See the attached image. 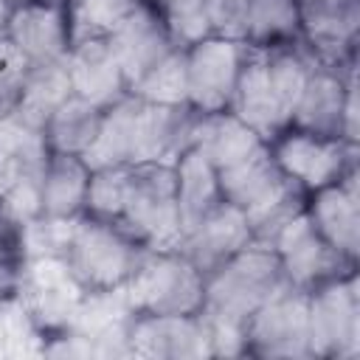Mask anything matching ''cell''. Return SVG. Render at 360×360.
<instances>
[{
	"mask_svg": "<svg viewBox=\"0 0 360 360\" xmlns=\"http://www.w3.org/2000/svg\"><path fill=\"white\" fill-rule=\"evenodd\" d=\"M248 45L228 37H205L186 48V101L200 112L228 110Z\"/></svg>",
	"mask_w": 360,
	"mask_h": 360,
	"instance_id": "cell-10",
	"label": "cell"
},
{
	"mask_svg": "<svg viewBox=\"0 0 360 360\" xmlns=\"http://www.w3.org/2000/svg\"><path fill=\"white\" fill-rule=\"evenodd\" d=\"M174 183H177V205L183 217V231L222 200L217 166L194 146H188L174 160Z\"/></svg>",
	"mask_w": 360,
	"mask_h": 360,
	"instance_id": "cell-27",
	"label": "cell"
},
{
	"mask_svg": "<svg viewBox=\"0 0 360 360\" xmlns=\"http://www.w3.org/2000/svg\"><path fill=\"white\" fill-rule=\"evenodd\" d=\"M129 346L132 354L141 357H169V360L211 357V340L202 312L194 315L138 312L129 326Z\"/></svg>",
	"mask_w": 360,
	"mask_h": 360,
	"instance_id": "cell-16",
	"label": "cell"
},
{
	"mask_svg": "<svg viewBox=\"0 0 360 360\" xmlns=\"http://www.w3.org/2000/svg\"><path fill=\"white\" fill-rule=\"evenodd\" d=\"M28 59L17 51V45L3 34L0 37V115L17 107L20 84L25 76Z\"/></svg>",
	"mask_w": 360,
	"mask_h": 360,
	"instance_id": "cell-37",
	"label": "cell"
},
{
	"mask_svg": "<svg viewBox=\"0 0 360 360\" xmlns=\"http://www.w3.org/2000/svg\"><path fill=\"white\" fill-rule=\"evenodd\" d=\"M14 3L17 0H0V37L6 34V25H8V17L14 11Z\"/></svg>",
	"mask_w": 360,
	"mask_h": 360,
	"instance_id": "cell-40",
	"label": "cell"
},
{
	"mask_svg": "<svg viewBox=\"0 0 360 360\" xmlns=\"http://www.w3.org/2000/svg\"><path fill=\"white\" fill-rule=\"evenodd\" d=\"M143 250L146 248L138 245L115 219L82 214L76 217L65 262L87 290H98L124 284Z\"/></svg>",
	"mask_w": 360,
	"mask_h": 360,
	"instance_id": "cell-3",
	"label": "cell"
},
{
	"mask_svg": "<svg viewBox=\"0 0 360 360\" xmlns=\"http://www.w3.org/2000/svg\"><path fill=\"white\" fill-rule=\"evenodd\" d=\"M141 98L135 93L121 96L101 112L98 132L90 143V149L82 155V160L90 169L101 166H132V129H135V112H138Z\"/></svg>",
	"mask_w": 360,
	"mask_h": 360,
	"instance_id": "cell-26",
	"label": "cell"
},
{
	"mask_svg": "<svg viewBox=\"0 0 360 360\" xmlns=\"http://www.w3.org/2000/svg\"><path fill=\"white\" fill-rule=\"evenodd\" d=\"M160 14L172 31L177 48H188L205 37H211L205 22V0H155Z\"/></svg>",
	"mask_w": 360,
	"mask_h": 360,
	"instance_id": "cell-36",
	"label": "cell"
},
{
	"mask_svg": "<svg viewBox=\"0 0 360 360\" xmlns=\"http://www.w3.org/2000/svg\"><path fill=\"white\" fill-rule=\"evenodd\" d=\"M73 96L68 62L62 59H48V62H28L22 84H20V98H17V112H22L28 121L45 127L51 112Z\"/></svg>",
	"mask_w": 360,
	"mask_h": 360,
	"instance_id": "cell-25",
	"label": "cell"
},
{
	"mask_svg": "<svg viewBox=\"0 0 360 360\" xmlns=\"http://www.w3.org/2000/svg\"><path fill=\"white\" fill-rule=\"evenodd\" d=\"M138 315L135 298L124 284L87 290L65 326L84 346L87 357H129V326Z\"/></svg>",
	"mask_w": 360,
	"mask_h": 360,
	"instance_id": "cell-6",
	"label": "cell"
},
{
	"mask_svg": "<svg viewBox=\"0 0 360 360\" xmlns=\"http://www.w3.org/2000/svg\"><path fill=\"white\" fill-rule=\"evenodd\" d=\"M304 208H307V191H304L301 186H295L292 180H287L270 200H264L262 205L245 211L253 242H259V245H273L276 236H278Z\"/></svg>",
	"mask_w": 360,
	"mask_h": 360,
	"instance_id": "cell-30",
	"label": "cell"
},
{
	"mask_svg": "<svg viewBox=\"0 0 360 360\" xmlns=\"http://www.w3.org/2000/svg\"><path fill=\"white\" fill-rule=\"evenodd\" d=\"M312 357H354L360 352V298L354 273L309 290Z\"/></svg>",
	"mask_w": 360,
	"mask_h": 360,
	"instance_id": "cell-8",
	"label": "cell"
},
{
	"mask_svg": "<svg viewBox=\"0 0 360 360\" xmlns=\"http://www.w3.org/2000/svg\"><path fill=\"white\" fill-rule=\"evenodd\" d=\"M219 172V194L225 202L250 211L256 205H262L264 200H270L284 183L287 177L281 174L270 143H262L259 149H253L248 158H242L233 166L217 169Z\"/></svg>",
	"mask_w": 360,
	"mask_h": 360,
	"instance_id": "cell-22",
	"label": "cell"
},
{
	"mask_svg": "<svg viewBox=\"0 0 360 360\" xmlns=\"http://www.w3.org/2000/svg\"><path fill=\"white\" fill-rule=\"evenodd\" d=\"M307 217L335 250H340L349 259H357V248H360L357 172L349 169L338 183L307 194Z\"/></svg>",
	"mask_w": 360,
	"mask_h": 360,
	"instance_id": "cell-21",
	"label": "cell"
},
{
	"mask_svg": "<svg viewBox=\"0 0 360 360\" xmlns=\"http://www.w3.org/2000/svg\"><path fill=\"white\" fill-rule=\"evenodd\" d=\"M228 110L236 112L248 127H253L264 141L278 138L290 127V112L284 110V104L267 76L264 51L248 48Z\"/></svg>",
	"mask_w": 360,
	"mask_h": 360,
	"instance_id": "cell-20",
	"label": "cell"
},
{
	"mask_svg": "<svg viewBox=\"0 0 360 360\" xmlns=\"http://www.w3.org/2000/svg\"><path fill=\"white\" fill-rule=\"evenodd\" d=\"M101 112H104V107H96L79 96H70L68 101H62L45 121V141H48L51 152L82 158L98 132Z\"/></svg>",
	"mask_w": 360,
	"mask_h": 360,
	"instance_id": "cell-28",
	"label": "cell"
},
{
	"mask_svg": "<svg viewBox=\"0 0 360 360\" xmlns=\"http://www.w3.org/2000/svg\"><path fill=\"white\" fill-rule=\"evenodd\" d=\"M129 93L155 104H188V79H186V48L169 51Z\"/></svg>",
	"mask_w": 360,
	"mask_h": 360,
	"instance_id": "cell-32",
	"label": "cell"
},
{
	"mask_svg": "<svg viewBox=\"0 0 360 360\" xmlns=\"http://www.w3.org/2000/svg\"><path fill=\"white\" fill-rule=\"evenodd\" d=\"M248 0H205V22L214 37L245 39Z\"/></svg>",
	"mask_w": 360,
	"mask_h": 360,
	"instance_id": "cell-38",
	"label": "cell"
},
{
	"mask_svg": "<svg viewBox=\"0 0 360 360\" xmlns=\"http://www.w3.org/2000/svg\"><path fill=\"white\" fill-rule=\"evenodd\" d=\"M14 292L42 332H59L70 323L87 287L70 270L65 256H42L22 262Z\"/></svg>",
	"mask_w": 360,
	"mask_h": 360,
	"instance_id": "cell-7",
	"label": "cell"
},
{
	"mask_svg": "<svg viewBox=\"0 0 360 360\" xmlns=\"http://www.w3.org/2000/svg\"><path fill=\"white\" fill-rule=\"evenodd\" d=\"M115 222L149 250H174L183 236L174 163L132 166L129 197Z\"/></svg>",
	"mask_w": 360,
	"mask_h": 360,
	"instance_id": "cell-2",
	"label": "cell"
},
{
	"mask_svg": "<svg viewBox=\"0 0 360 360\" xmlns=\"http://www.w3.org/2000/svg\"><path fill=\"white\" fill-rule=\"evenodd\" d=\"M197 121L200 110H194L191 104H155L141 98L135 112L129 163H174L194 143Z\"/></svg>",
	"mask_w": 360,
	"mask_h": 360,
	"instance_id": "cell-13",
	"label": "cell"
},
{
	"mask_svg": "<svg viewBox=\"0 0 360 360\" xmlns=\"http://www.w3.org/2000/svg\"><path fill=\"white\" fill-rule=\"evenodd\" d=\"M281 262L284 278L301 290H315L332 278L354 273V259L335 250L307 217V208L270 245Z\"/></svg>",
	"mask_w": 360,
	"mask_h": 360,
	"instance_id": "cell-11",
	"label": "cell"
},
{
	"mask_svg": "<svg viewBox=\"0 0 360 360\" xmlns=\"http://www.w3.org/2000/svg\"><path fill=\"white\" fill-rule=\"evenodd\" d=\"M354 90V70L349 65H323L318 62L292 107L290 127L321 135L340 138L346 127V101Z\"/></svg>",
	"mask_w": 360,
	"mask_h": 360,
	"instance_id": "cell-14",
	"label": "cell"
},
{
	"mask_svg": "<svg viewBox=\"0 0 360 360\" xmlns=\"http://www.w3.org/2000/svg\"><path fill=\"white\" fill-rule=\"evenodd\" d=\"M127 287L138 312L194 315L202 309L205 276L180 250H143Z\"/></svg>",
	"mask_w": 360,
	"mask_h": 360,
	"instance_id": "cell-4",
	"label": "cell"
},
{
	"mask_svg": "<svg viewBox=\"0 0 360 360\" xmlns=\"http://www.w3.org/2000/svg\"><path fill=\"white\" fill-rule=\"evenodd\" d=\"M301 39L323 65H349L360 22V0H298Z\"/></svg>",
	"mask_w": 360,
	"mask_h": 360,
	"instance_id": "cell-17",
	"label": "cell"
},
{
	"mask_svg": "<svg viewBox=\"0 0 360 360\" xmlns=\"http://www.w3.org/2000/svg\"><path fill=\"white\" fill-rule=\"evenodd\" d=\"M262 143L267 141L253 127H248L236 112L217 110V112H200L191 146L200 149L217 169H225L248 158Z\"/></svg>",
	"mask_w": 360,
	"mask_h": 360,
	"instance_id": "cell-23",
	"label": "cell"
},
{
	"mask_svg": "<svg viewBox=\"0 0 360 360\" xmlns=\"http://www.w3.org/2000/svg\"><path fill=\"white\" fill-rule=\"evenodd\" d=\"M45 3H59V6H65L68 0H45Z\"/></svg>",
	"mask_w": 360,
	"mask_h": 360,
	"instance_id": "cell-41",
	"label": "cell"
},
{
	"mask_svg": "<svg viewBox=\"0 0 360 360\" xmlns=\"http://www.w3.org/2000/svg\"><path fill=\"white\" fill-rule=\"evenodd\" d=\"M118 68L129 84V90L169 53L177 48L172 39V31L160 14V6L155 0L141 3L135 11H129L110 34H104Z\"/></svg>",
	"mask_w": 360,
	"mask_h": 360,
	"instance_id": "cell-12",
	"label": "cell"
},
{
	"mask_svg": "<svg viewBox=\"0 0 360 360\" xmlns=\"http://www.w3.org/2000/svg\"><path fill=\"white\" fill-rule=\"evenodd\" d=\"M132 186V166H101L90 169L87 180V197H84V214L101 217V219H118Z\"/></svg>",
	"mask_w": 360,
	"mask_h": 360,
	"instance_id": "cell-33",
	"label": "cell"
},
{
	"mask_svg": "<svg viewBox=\"0 0 360 360\" xmlns=\"http://www.w3.org/2000/svg\"><path fill=\"white\" fill-rule=\"evenodd\" d=\"M301 39L298 0H248L245 45L248 48H278Z\"/></svg>",
	"mask_w": 360,
	"mask_h": 360,
	"instance_id": "cell-29",
	"label": "cell"
},
{
	"mask_svg": "<svg viewBox=\"0 0 360 360\" xmlns=\"http://www.w3.org/2000/svg\"><path fill=\"white\" fill-rule=\"evenodd\" d=\"M68 73L73 84V96L96 104L110 107L121 96L129 93V84L118 68V59L107 42V37H82L73 39L68 53Z\"/></svg>",
	"mask_w": 360,
	"mask_h": 360,
	"instance_id": "cell-19",
	"label": "cell"
},
{
	"mask_svg": "<svg viewBox=\"0 0 360 360\" xmlns=\"http://www.w3.org/2000/svg\"><path fill=\"white\" fill-rule=\"evenodd\" d=\"M250 242L253 236L245 211L219 200L183 231L174 250H180L202 276H208L214 267H219L225 259H231Z\"/></svg>",
	"mask_w": 360,
	"mask_h": 360,
	"instance_id": "cell-15",
	"label": "cell"
},
{
	"mask_svg": "<svg viewBox=\"0 0 360 360\" xmlns=\"http://www.w3.org/2000/svg\"><path fill=\"white\" fill-rule=\"evenodd\" d=\"M281 174L301 186L307 194L338 183L354 169V146L340 138H321L295 127H287L270 146Z\"/></svg>",
	"mask_w": 360,
	"mask_h": 360,
	"instance_id": "cell-9",
	"label": "cell"
},
{
	"mask_svg": "<svg viewBox=\"0 0 360 360\" xmlns=\"http://www.w3.org/2000/svg\"><path fill=\"white\" fill-rule=\"evenodd\" d=\"M42 343H45V332L37 326L20 295L17 292L0 295V354L6 357L42 354Z\"/></svg>",
	"mask_w": 360,
	"mask_h": 360,
	"instance_id": "cell-31",
	"label": "cell"
},
{
	"mask_svg": "<svg viewBox=\"0 0 360 360\" xmlns=\"http://www.w3.org/2000/svg\"><path fill=\"white\" fill-rule=\"evenodd\" d=\"M90 166L79 155L51 152L42 174H39V194H42V214L73 219L84 214Z\"/></svg>",
	"mask_w": 360,
	"mask_h": 360,
	"instance_id": "cell-24",
	"label": "cell"
},
{
	"mask_svg": "<svg viewBox=\"0 0 360 360\" xmlns=\"http://www.w3.org/2000/svg\"><path fill=\"white\" fill-rule=\"evenodd\" d=\"M6 37L28 62L62 59L73 42L68 8L45 0H17L6 25Z\"/></svg>",
	"mask_w": 360,
	"mask_h": 360,
	"instance_id": "cell-18",
	"label": "cell"
},
{
	"mask_svg": "<svg viewBox=\"0 0 360 360\" xmlns=\"http://www.w3.org/2000/svg\"><path fill=\"white\" fill-rule=\"evenodd\" d=\"M76 217L62 219V217H48L39 214L28 222L20 225V248L25 259H42V256H65L70 245Z\"/></svg>",
	"mask_w": 360,
	"mask_h": 360,
	"instance_id": "cell-35",
	"label": "cell"
},
{
	"mask_svg": "<svg viewBox=\"0 0 360 360\" xmlns=\"http://www.w3.org/2000/svg\"><path fill=\"white\" fill-rule=\"evenodd\" d=\"M22 174H39V172H28V169L17 160V155L0 143V194H3L14 180H20Z\"/></svg>",
	"mask_w": 360,
	"mask_h": 360,
	"instance_id": "cell-39",
	"label": "cell"
},
{
	"mask_svg": "<svg viewBox=\"0 0 360 360\" xmlns=\"http://www.w3.org/2000/svg\"><path fill=\"white\" fill-rule=\"evenodd\" d=\"M284 270L270 245L250 242L205 276L202 312L211 318L245 323L281 284Z\"/></svg>",
	"mask_w": 360,
	"mask_h": 360,
	"instance_id": "cell-1",
	"label": "cell"
},
{
	"mask_svg": "<svg viewBox=\"0 0 360 360\" xmlns=\"http://www.w3.org/2000/svg\"><path fill=\"white\" fill-rule=\"evenodd\" d=\"M248 352L262 357H312L309 292L284 281L248 321Z\"/></svg>",
	"mask_w": 360,
	"mask_h": 360,
	"instance_id": "cell-5",
	"label": "cell"
},
{
	"mask_svg": "<svg viewBox=\"0 0 360 360\" xmlns=\"http://www.w3.org/2000/svg\"><path fill=\"white\" fill-rule=\"evenodd\" d=\"M141 3L146 0H68L65 8L70 20V39L110 34Z\"/></svg>",
	"mask_w": 360,
	"mask_h": 360,
	"instance_id": "cell-34",
	"label": "cell"
}]
</instances>
